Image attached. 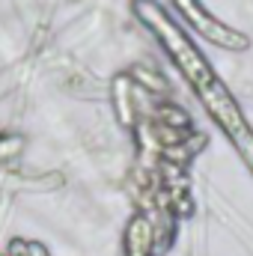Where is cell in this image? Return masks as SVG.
Masks as SVG:
<instances>
[{"label":"cell","mask_w":253,"mask_h":256,"mask_svg":"<svg viewBox=\"0 0 253 256\" xmlns=\"http://www.w3.org/2000/svg\"><path fill=\"white\" fill-rule=\"evenodd\" d=\"M134 6H137L140 18L149 21V24L155 27L158 39L167 45V51L173 54L176 66L185 72V78L190 80V86L196 90V96H200V102L206 104V110L220 122L224 134L236 143V149L244 155L248 167L253 170V134H250V128H248V122H244V116H242V110L236 108L232 96L226 92V86L214 78L212 66L202 60V54L190 45L188 39H185V33H182V30H179V27H176V24L161 12L155 3H149V0H137Z\"/></svg>","instance_id":"1"}]
</instances>
